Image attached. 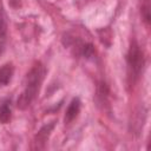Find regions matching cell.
Returning <instances> with one entry per match:
<instances>
[{
    "instance_id": "cell-2",
    "label": "cell",
    "mask_w": 151,
    "mask_h": 151,
    "mask_svg": "<svg viewBox=\"0 0 151 151\" xmlns=\"http://www.w3.org/2000/svg\"><path fill=\"white\" fill-rule=\"evenodd\" d=\"M126 65H127L129 84L133 85L138 80L140 72L144 67V54L136 40L131 41L130 44L129 51L126 53Z\"/></svg>"
},
{
    "instance_id": "cell-3",
    "label": "cell",
    "mask_w": 151,
    "mask_h": 151,
    "mask_svg": "<svg viewBox=\"0 0 151 151\" xmlns=\"http://www.w3.org/2000/svg\"><path fill=\"white\" fill-rule=\"evenodd\" d=\"M80 99L79 98H73L71 100V103L68 104L67 106V110H66V113H65V123L68 124L71 123L72 120H74L77 118V116L79 114V111H80Z\"/></svg>"
},
{
    "instance_id": "cell-4",
    "label": "cell",
    "mask_w": 151,
    "mask_h": 151,
    "mask_svg": "<svg viewBox=\"0 0 151 151\" xmlns=\"http://www.w3.org/2000/svg\"><path fill=\"white\" fill-rule=\"evenodd\" d=\"M6 41H7V22H6V15L0 8V54L5 51L6 47Z\"/></svg>"
},
{
    "instance_id": "cell-9",
    "label": "cell",
    "mask_w": 151,
    "mask_h": 151,
    "mask_svg": "<svg viewBox=\"0 0 151 151\" xmlns=\"http://www.w3.org/2000/svg\"><path fill=\"white\" fill-rule=\"evenodd\" d=\"M8 2L13 8H17L21 5V0H8Z\"/></svg>"
},
{
    "instance_id": "cell-8",
    "label": "cell",
    "mask_w": 151,
    "mask_h": 151,
    "mask_svg": "<svg viewBox=\"0 0 151 151\" xmlns=\"http://www.w3.org/2000/svg\"><path fill=\"white\" fill-rule=\"evenodd\" d=\"M81 54H83L85 58H91V57H93V54H94V48H93V46H92L91 44H85V45H83V47H81Z\"/></svg>"
},
{
    "instance_id": "cell-5",
    "label": "cell",
    "mask_w": 151,
    "mask_h": 151,
    "mask_svg": "<svg viewBox=\"0 0 151 151\" xmlns=\"http://www.w3.org/2000/svg\"><path fill=\"white\" fill-rule=\"evenodd\" d=\"M13 73H14L13 65L11 63L4 64L0 67V86H6L12 80Z\"/></svg>"
},
{
    "instance_id": "cell-1",
    "label": "cell",
    "mask_w": 151,
    "mask_h": 151,
    "mask_svg": "<svg viewBox=\"0 0 151 151\" xmlns=\"http://www.w3.org/2000/svg\"><path fill=\"white\" fill-rule=\"evenodd\" d=\"M45 77V68L41 63H35L26 74L24 90L18 98V107L25 110L35 99Z\"/></svg>"
},
{
    "instance_id": "cell-7",
    "label": "cell",
    "mask_w": 151,
    "mask_h": 151,
    "mask_svg": "<svg viewBox=\"0 0 151 151\" xmlns=\"http://www.w3.org/2000/svg\"><path fill=\"white\" fill-rule=\"evenodd\" d=\"M52 129H53V124H50V125L44 126V127L38 132L37 138H35V142H34V143L37 144V147H38V149H42V147L45 146V143H46V140H47V138H48L50 132H51Z\"/></svg>"
},
{
    "instance_id": "cell-6",
    "label": "cell",
    "mask_w": 151,
    "mask_h": 151,
    "mask_svg": "<svg viewBox=\"0 0 151 151\" xmlns=\"http://www.w3.org/2000/svg\"><path fill=\"white\" fill-rule=\"evenodd\" d=\"M12 118V109H11V100L4 99L0 103V123L7 124Z\"/></svg>"
}]
</instances>
